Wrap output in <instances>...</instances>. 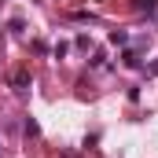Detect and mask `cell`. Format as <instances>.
Segmentation results:
<instances>
[{"mask_svg": "<svg viewBox=\"0 0 158 158\" xmlns=\"http://www.w3.org/2000/svg\"><path fill=\"white\" fill-rule=\"evenodd\" d=\"M26 85H30V74H15V88L19 92H26Z\"/></svg>", "mask_w": 158, "mask_h": 158, "instance_id": "obj_1", "label": "cell"}, {"mask_svg": "<svg viewBox=\"0 0 158 158\" xmlns=\"http://www.w3.org/2000/svg\"><path fill=\"white\" fill-rule=\"evenodd\" d=\"M147 74H155V77H158V63H155V66H147Z\"/></svg>", "mask_w": 158, "mask_h": 158, "instance_id": "obj_3", "label": "cell"}, {"mask_svg": "<svg viewBox=\"0 0 158 158\" xmlns=\"http://www.w3.org/2000/svg\"><path fill=\"white\" fill-rule=\"evenodd\" d=\"M155 4H158V0H136V7H140V11H155Z\"/></svg>", "mask_w": 158, "mask_h": 158, "instance_id": "obj_2", "label": "cell"}]
</instances>
